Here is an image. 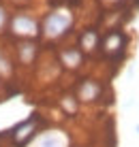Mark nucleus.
<instances>
[{
    "mask_svg": "<svg viewBox=\"0 0 139 147\" xmlns=\"http://www.w3.org/2000/svg\"><path fill=\"white\" fill-rule=\"evenodd\" d=\"M101 83L94 79H84L79 85H77V100H81V102H94V100H99L101 96Z\"/></svg>",
    "mask_w": 139,
    "mask_h": 147,
    "instance_id": "39448f33",
    "label": "nucleus"
},
{
    "mask_svg": "<svg viewBox=\"0 0 139 147\" xmlns=\"http://www.w3.org/2000/svg\"><path fill=\"white\" fill-rule=\"evenodd\" d=\"M124 47H126V36L122 32H118V30L109 32L105 36V40H103V51L107 55H120L124 51Z\"/></svg>",
    "mask_w": 139,
    "mask_h": 147,
    "instance_id": "423d86ee",
    "label": "nucleus"
},
{
    "mask_svg": "<svg viewBox=\"0 0 139 147\" xmlns=\"http://www.w3.org/2000/svg\"><path fill=\"white\" fill-rule=\"evenodd\" d=\"M96 45H99V32L96 30H84L81 32V36H79V47H81V51H94L96 49Z\"/></svg>",
    "mask_w": 139,
    "mask_h": 147,
    "instance_id": "1a4fd4ad",
    "label": "nucleus"
},
{
    "mask_svg": "<svg viewBox=\"0 0 139 147\" xmlns=\"http://www.w3.org/2000/svg\"><path fill=\"white\" fill-rule=\"evenodd\" d=\"M30 147H71V139L64 130L51 128L39 132V136L30 143Z\"/></svg>",
    "mask_w": 139,
    "mask_h": 147,
    "instance_id": "20e7f679",
    "label": "nucleus"
},
{
    "mask_svg": "<svg viewBox=\"0 0 139 147\" xmlns=\"http://www.w3.org/2000/svg\"><path fill=\"white\" fill-rule=\"evenodd\" d=\"M13 75V64H11V58L0 49V79L2 77H11Z\"/></svg>",
    "mask_w": 139,
    "mask_h": 147,
    "instance_id": "9d476101",
    "label": "nucleus"
},
{
    "mask_svg": "<svg viewBox=\"0 0 139 147\" xmlns=\"http://www.w3.org/2000/svg\"><path fill=\"white\" fill-rule=\"evenodd\" d=\"M9 32L22 40H32L37 34H41V24L34 15L19 11L11 15V19H9Z\"/></svg>",
    "mask_w": 139,
    "mask_h": 147,
    "instance_id": "7ed1b4c3",
    "label": "nucleus"
},
{
    "mask_svg": "<svg viewBox=\"0 0 139 147\" xmlns=\"http://www.w3.org/2000/svg\"><path fill=\"white\" fill-rule=\"evenodd\" d=\"M13 2H15V4H26L28 0H13Z\"/></svg>",
    "mask_w": 139,
    "mask_h": 147,
    "instance_id": "ddd939ff",
    "label": "nucleus"
},
{
    "mask_svg": "<svg viewBox=\"0 0 139 147\" xmlns=\"http://www.w3.org/2000/svg\"><path fill=\"white\" fill-rule=\"evenodd\" d=\"M41 132V115L30 113L26 119L17 121L11 130H9V141L13 147H30L34 139Z\"/></svg>",
    "mask_w": 139,
    "mask_h": 147,
    "instance_id": "f03ea898",
    "label": "nucleus"
},
{
    "mask_svg": "<svg viewBox=\"0 0 139 147\" xmlns=\"http://www.w3.org/2000/svg\"><path fill=\"white\" fill-rule=\"evenodd\" d=\"M9 13H7V9L2 7V4H0V34L4 32V30H9Z\"/></svg>",
    "mask_w": 139,
    "mask_h": 147,
    "instance_id": "f8f14e48",
    "label": "nucleus"
},
{
    "mask_svg": "<svg viewBox=\"0 0 139 147\" xmlns=\"http://www.w3.org/2000/svg\"><path fill=\"white\" fill-rule=\"evenodd\" d=\"M17 58L22 64H32L37 58V45L34 40H19L17 43Z\"/></svg>",
    "mask_w": 139,
    "mask_h": 147,
    "instance_id": "6e6552de",
    "label": "nucleus"
},
{
    "mask_svg": "<svg viewBox=\"0 0 139 147\" xmlns=\"http://www.w3.org/2000/svg\"><path fill=\"white\" fill-rule=\"evenodd\" d=\"M60 62L66 68H79L81 62H84V53H81L79 47H66L60 51Z\"/></svg>",
    "mask_w": 139,
    "mask_h": 147,
    "instance_id": "0eeeda50",
    "label": "nucleus"
},
{
    "mask_svg": "<svg viewBox=\"0 0 139 147\" xmlns=\"http://www.w3.org/2000/svg\"><path fill=\"white\" fill-rule=\"evenodd\" d=\"M135 130H137V134H139V126H137V128H135Z\"/></svg>",
    "mask_w": 139,
    "mask_h": 147,
    "instance_id": "2eb2a0df",
    "label": "nucleus"
},
{
    "mask_svg": "<svg viewBox=\"0 0 139 147\" xmlns=\"http://www.w3.org/2000/svg\"><path fill=\"white\" fill-rule=\"evenodd\" d=\"M73 28V13L69 9H51L41 22V34L49 40L62 38Z\"/></svg>",
    "mask_w": 139,
    "mask_h": 147,
    "instance_id": "f257e3e1",
    "label": "nucleus"
},
{
    "mask_svg": "<svg viewBox=\"0 0 139 147\" xmlns=\"http://www.w3.org/2000/svg\"><path fill=\"white\" fill-rule=\"evenodd\" d=\"M109 2H120V0H109Z\"/></svg>",
    "mask_w": 139,
    "mask_h": 147,
    "instance_id": "4468645a",
    "label": "nucleus"
},
{
    "mask_svg": "<svg viewBox=\"0 0 139 147\" xmlns=\"http://www.w3.org/2000/svg\"><path fill=\"white\" fill-rule=\"evenodd\" d=\"M0 88H2V81H0Z\"/></svg>",
    "mask_w": 139,
    "mask_h": 147,
    "instance_id": "dca6fc26",
    "label": "nucleus"
},
{
    "mask_svg": "<svg viewBox=\"0 0 139 147\" xmlns=\"http://www.w3.org/2000/svg\"><path fill=\"white\" fill-rule=\"evenodd\" d=\"M77 102H79V100H77L75 96H64L62 98V107H66L69 113H75L77 111Z\"/></svg>",
    "mask_w": 139,
    "mask_h": 147,
    "instance_id": "9b49d317",
    "label": "nucleus"
}]
</instances>
